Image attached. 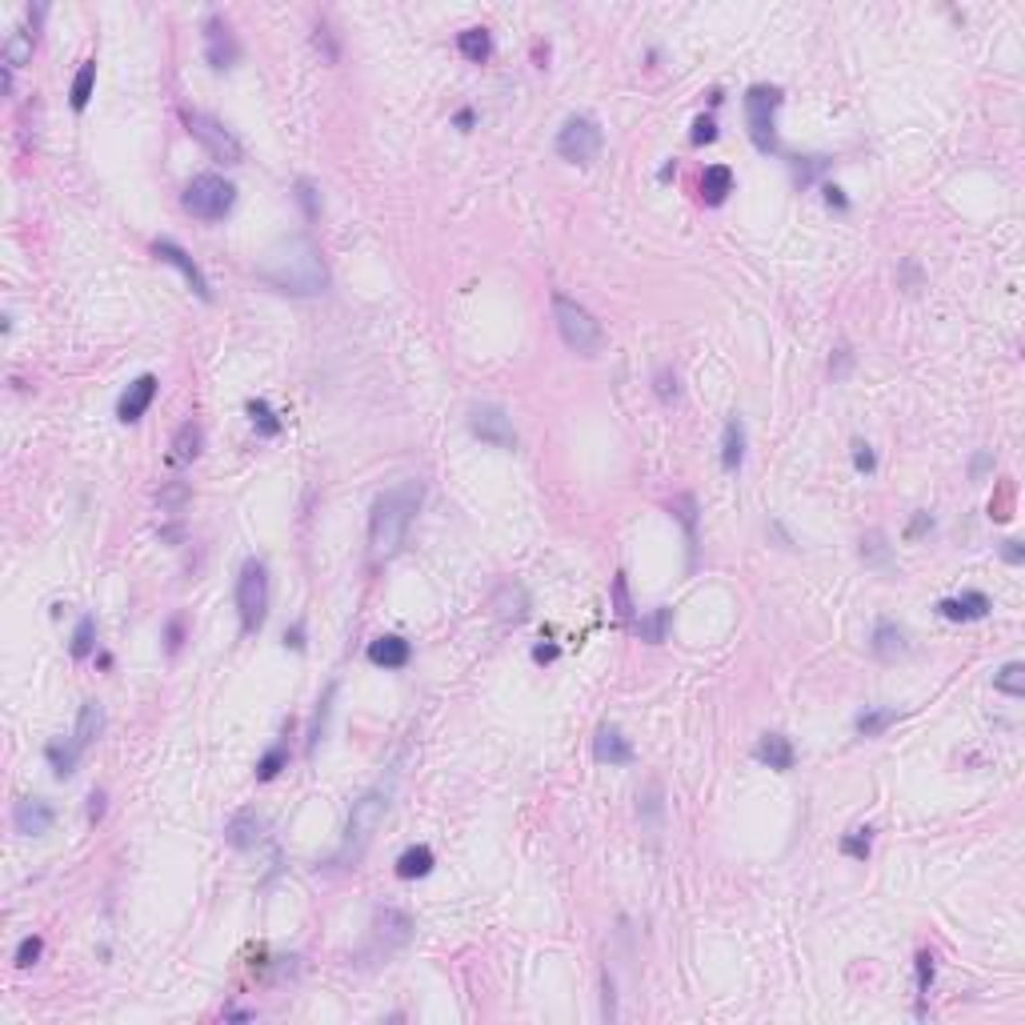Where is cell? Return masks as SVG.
Returning <instances> with one entry per match:
<instances>
[{
	"label": "cell",
	"mask_w": 1025,
	"mask_h": 1025,
	"mask_svg": "<svg viewBox=\"0 0 1025 1025\" xmlns=\"http://www.w3.org/2000/svg\"><path fill=\"white\" fill-rule=\"evenodd\" d=\"M152 253H157V256H161V261H165V265H172V269H177L180 277L188 281V289H193V292H196V297H201V300H213L209 277H204V273H201V265H196L193 256H188L185 248L177 245V240H165V237H161V240H152Z\"/></svg>",
	"instance_id": "cell-12"
},
{
	"label": "cell",
	"mask_w": 1025,
	"mask_h": 1025,
	"mask_svg": "<svg viewBox=\"0 0 1025 1025\" xmlns=\"http://www.w3.org/2000/svg\"><path fill=\"white\" fill-rule=\"evenodd\" d=\"M777 109H781V89L777 84H753L745 92V125L749 136L761 152H777Z\"/></svg>",
	"instance_id": "cell-7"
},
{
	"label": "cell",
	"mask_w": 1025,
	"mask_h": 1025,
	"mask_svg": "<svg viewBox=\"0 0 1025 1025\" xmlns=\"http://www.w3.org/2000/svg\"><path fill=\"white\" fill-rule=\"evenodd\" d=\"M40 950H45V942H40L37 934H32V937H24V942L16 945V958H13V961H16V969H29V966H37V961H40Z\"/></svg>",
	"instance_id": "cell-41"
},
{
	"label": "cell",
	"mask_w": 1025,
	"mask_h": 1025,
	"mask_svg": "<svg viewBox=\"0 0 1025 1025\" xmlns=\"http://www.w3.org/2000/svg\"><path fill=\"white\" fill-rule=\"evenodd\" d=\"M869 649H873L877 661H898V657H906V649H909L906 629H901L898 621H890V617H882V621L873 625V641H869Z\"/></svg>",
	"instance_id": "cell-19"
},
{
	"label": "cell",
	"mask_w": 1025,
	"mask_h": 1025,
	"mask_svg": "<svg viewBox=\"0 0 1025 1025\" xmlns=\"http://www.w3.org/2000/svg\"><path fill=\"white\" fill-rule=\"evenodd\" d=\"M605 1021H613L617 1018V1005H613V977H605Z\"/></svg>",
	"instance_id": "cell-52"
},
{
	"label": "cell",
	"mask_w": 1025,
	"mask_h": 1025,
	"mask_svg": "<svg viewBox=\"0 0 1025 1025\" xmlns=\"http://www.w3.org/2000/svg\"><path fill=\"white\" fill-rule=\"evenodd\" d=\"M256 277L265 281L273 292L285 297H321L329 289V269H325L321 248L313 245V237H285L261 256Z\"/></svg>",
	"instance_id": "cell-1"
},
{
	"label": "cell",
	"mask_w": 1025,
	"mask_h": 1025,
	"mask_svg": "<svg viewBox=\"0 0 1025 1025\" xmlns=\"http://www.w3.org/2000/svg\"><path fill=\"white\" fill-rule=\"evenodd\" d=\"M613 597H617V617H621V621H633V601H629L625 577H617V581H613Z\"/></svg>",
	"instance_id": "cell-45"
},
{
	"label": "cell",
	"mask_w": 1025,
	"mask_h": 1025,
	"mask_svg": "<svg viewBox=\"0 0 1025 1025\" xmlns=\"http://www.w3.org/2000/svg\"><path fill=\"white\" fill-rule=\"evenodd\" d=\"M285 765H289V745H285V741H277V745H273L269 753L256 761V781H273L281 769H285Z\"/></svg>",
	"instance_id": "cell-35"
},
{
	"label": "cell",
	"mask_w": 1025,
	"mask_h": 1025,
	"mask_svg": "<svg viewBox=\"0 0 1025 1025\" xmlns=\"http://www.w3.org/2000/svg\"><path fill=\"white\" fill-rule=\"evenodd\" d=\"M533 657H537V661H553V657H557V645H537V649H533Z\"/></svg>",
	"instance_id": "cell-56"
},
{
	"label": "cell",
	"mask_w": 1025,
	"mask_h": 1025,
	"mask_svg": "<svg viewBox=\"0 0 1025 1025\" xmlns=\"http://www.w3.org/2000/svg\"><path fill=\"white\" fill-rule=\"evenodd\" d=\"M689 141H693V144H713V141H717V120H713V117H697Z\"/></svg>",
	"instance_id": "cell-44"
},
{
	"label": "cell",
	"mask_w": 1025,
	"mask_h": 1025,
	"mask_svg": "<svg viewBox=\"0 0 1025 1025\" xmlns=\"http://www.w3.org/2000/svg\"><path fill=\"white\" fill-rule=\"evenodd\" d=\"M1002 557H1005L1010 565H1021V561H1025V553H1021L1018 541H1005V545H1002Z\"/></svg>",
	"instance_id": "cell-51"
},
{
	"label": "cell",
	"mask_w": 1025,
	"mask_h": 1025,
	"mask_svg": "<svg viewBox=\"0 0 1025 1025\" xmlns=\"http://www.w3.org/2000/svg\"><path fill=\"white\" fill-rule=\"evenodd\" d=\"M105 817V789H92L89 797V821H100Z\"/></svg>",
	"instance_id": "cell-49"
},
{
	"label": "cell",
	"mask_w": 1025,
	"mask_h": 1025,
	"mask_svg": "<svg viewBox=\"0 0 1025 1025\" xmlns=\"http://www.w3.org/2000/svg\"><path fill=\"white\" fill-rule=\"evenodd\" d=\"M601 144H605V136H601V125L593 117H569L561 125V133H557V157L569 161V165H593L601 152Z\"/></svg>",
	"instance_id": "cell-8"
},
{
	"label": "cell",
	"mask_w": 1025,
	"mask_h": 1025,
	"mask_svg": "<svg viewBox=\"0 0 1025 1025\" xmlns=\"http://www.w3.org/2000/svg\"><path fill=\"white\" fill-rule=\"evenodd\" d=\"M741 461H745V425H741V417H729L725 433H721V465L729 473H737Z\"/></svg>",
	"instance_id": "cell-25"
},
{
	"label": "cell",
	"mask_w": 1025,
	"mask_h": 1025,
	"mask_svg": "<svg viewBox=\"0 0 1025 1025\" xmlns=\"http://www.w3.org/2000/svg\"><path fill=\"white\" fill-rule=\"evenodd\" d=\"M409 657H413V645L404 641V637H397V633H385V637H377V641L369 645V661L381 665V669H404V665H409Z\"/></svg>",
	"instance_id": "cell-22"
},
{
	"label": "cell",
	"mask_w": 1025,
	"mask_h": 1025,
	"mask_svg": "<svg viewBox=\"0 0 1025 1025\" xmlns=\"http://www.w3.org/2000/svg\"><path fill=\"white\" fill-rule=\"evenodd\" d=\"M986 465H989V453H977V456H973V473H981Z\"/></svg>",
	"instance_id": "cell-57"
},
{
	"label": "cell",
	"mask_w": 1025,
	"mask_h": 1025,
	"mask_svg": "<svg viewBox=\"0 0 1025 1025\" xmlns=\"http://www.w3.org/2000/svg\"><path fill=\"white\" fill-rule=\"evenodd\" d=\"M157 501H161V509H165V513L185 509V501H188V485H180V481H169V485L157 493Z\"/></svg>",
	"instance_id": "cell-39"
},
{
	"label": "cell",
	"mask_w": 1025,
	"mask_h": 1025,
	"mask_svg": "<svg viewBox=\"0 0 1025 1025\" xmlns=\"http://www.w3.org/2000/svg\"><path fill=\"white\" fill-rule=\"evenodd\" d=\"M898 717H901L898 709H865V713L857 717V734H861V737H882Z\"/></svg>",
	"instance_id": "cell-32"
},
{
	"label": "cell",
	"mask_w": 1025,
	"mask_h": 1025,
	"mask_svg": "<svg viewBox=\"0 0 1025 1025\" xmlns=\"http://www.w3.org/2000/svg\"><path fill=\"white\" fill-rule=\"evenodd\" d=\"M45 757H48V765H53L56 777H73L76 761H81V753L73 749V741H48V745H45Z\"/></svg>",
	"instance_id": "cell-30"
},
{
	"label": "cell",
	"mask_w": 1025,
	"mask_h": 1025,
	"mask_svg": "<svg viewBox=\"0 0 1025 1025\" xmlns=\"http://www.w3.org/2000/svg\"><path fill=\"white\" fill-rule=\"evenodd\" d=\"M92 645H97V621L84 613L81 621H76V629H73V657L84 661L92 653Z\"/></svg>",
	"instance_id": "cell-36"
},
{
	"label": "cell",
	"mask_w": 1025,
	"mask_h": 1025,
	"mask_svg": "<svg viewBox=\"0 0 1025 1025\" xmlns=\"http://www.w3.org/2000/svg\"><path fill=\"white\" fill-rule=\"evenodd\" d=\"M32 48H37L32 32H29V29H13V32L4 37V48H0V56H4V65L16 73V68H24V65L32 60Z\"/></svg>",
	"instance_id": "cell-27"
},
{
	"label": "cell",
	"mask_w": 1025,
	"mask_h": 1025,
	"mask_svg": "<svg viewBox=\"0 0 1025 1025\" xmlns=\"http://www.w3.org/2000/svg\"><path fill=\"white\" fill-rule=\"evenodd\" d=\"M593 757L601 765H629L633 761V745L617 725H601L597 737H593Z\"/></svg>",
	"instance_id": "cell-17"
},
{
	"label": "cell",
	"mask_w": 1025,
	"mask_h": 1025,
	"mask_svg": "<svg viewBox=\"0 0 1025 1025\" xmlns=\"http://www.w3.org/2000/svg\"><path fill=\"white\" fill-rule=\"evenodd\" d=\"M869 833H873V830H854L849 838H841V854H849V857H869Z\"/></svg>",
	"instance_id": "cell-43"
},
{
	"label": "cell",
	"mask_w": 1025,
	"mask_h": 1025,
	"mask_svg": "<svg viewBox=\"0 0 1025 1025\" xmlns=\"http://www.w3.org/2000/svg\"><path fill=\"white\" fill-rule=\"evenodd\" d=\"M180 204H185L188 217L209 221V225H213V221H225L232 213V204H237V188H232L225 177H217V172H201V177L188 180Z\"/></svg>",
	"instance_id": "cell-5"
},
{
	"label": "cell",
	"mask_w": 1025,
	"mask_h": 1025,
	"mask_svg": "<svg viewBox=\"0 0 1025 1025\" xmlns=\"http://www.w3.org/2000/svg\"><path fill=\"white\" fill-rule=\"evenodd\" d=\"M317 48H325V60H337V45H333V37H329V29H317Z\"/></svg>",
	"instance_id": "cell-50"
},
{
	"label": "cell",
	"mask_w": 1025,
	"mask_h": 1025,
	"mask_svg": "<svg viewBox=\"0 0 1025 1025\" xmlns=\"http://www.w3.org/2000/svg\"><path fill=\"white\" fill-rule=\"evenodd\" d=\"M637 633H641V641H649V645L665 641V633H669V609H665V605L649 609V617L637 625Z\"/></svg>",
	"instance_id": "cell-34"
},
{
	"label": "cell",
	"mask_w": 1025,
	"mask_h": 1025,
	"mask_svg": "<svg viewBox=\"0 0 1025 1025\" xmlns=\"http://www.w3.org/2000/svg\"><path fill=\"white\" fill-rule=\"evenodd\" d=\"M825 165H830L825 157H809V165H797V180H801V185H809V180H813Z\"/></svg>",
	"instance_id": "cell-48"
},
{
	"label": "cell",
	"mask_w": 1025,
	"mask_h": 1025,
	"mask_svg": "<svg viewBox=\"0 0 1025 1025\" xmlns=\"http://www.w3.org/2000/svg\"><path fill=\"white\" fill-rule=\"evenodd\" d=\"M297 201H300V209H305L308 221L321 217V196H317V185H313V180H297Z\"/></svg>",
	"instance_id": "cell-40"
},
{
	"label": "cell",
	"mask_w": 1025,
	"mask_h": 1025,
	"mask_svg": "<svg viewBox=\"0 0 1025 1025\" xmlns=\"http://www.w3.org/2000/svg\"><path fill=\"white\" fill-rule=\"evenodd\" d=\"M469 429L473 437H481L485 445L493 449H517V429H513V417L501 409V404H473L469 409Z\"/></svg>",
	"instance_id": "cell-10"
},
{
	"label": "cell",
	"mask_w": 1025,
	"mask_h": 1025,
	"mask_svg": "<svg viewBox=\"0 0 1025 1025\" xmlns=\"http://www.w3.org/2000/svg\"><path fill=\"white\" fill-rule=\"evenodd\" d=\"M185 125H188V133H193V141H201V149L209 152L213 161H221V165H240V161H245V149H240V141L229 133L225 125H221L217 117H209V113H185Z\"/></svg>",
	"instance_id": "cell-9"
},
{
	"label": "cell",
	"mask_w": 1025,
	"mask_h": 1025,
	"mask_svg": "<svg viewBox=\"0 0 1025 1025\" xmlns=\"http://www.w3.org/2000/svg\"><path fill=\"white\" fill-rule=\"evenodd\" d=\"M934 953H917V997L925 1002L929 989H934Z\"/></svg>",
	"instance_id": "cell-42"
},
{
	"label": "cell",
	"mask_w": 1025,
	"mask_h": 1025,
	"mask_svg": "<svg viewBox=\"0 0 1025 1025\" xmlns=\"http://www.w3.org/2000/svg\"><path fill=\"white\" fill-rule=\"evenodd\" d=\"M854 465H857V473H873L877 469V456H873V449H869L865 441H854Z\"/></svg>",
	"instance_id": "cell-46"
},
{
	"label": "cell",
	"mask_w": 1025,
	"mask_h": 1025,
	"mask_svg": "<svg viewBox=\"0 0 1025 1025\" xmlns=\"http://www.w3.org/2000/svg\"><path fill=\"white\" fill-rule=\"evenodd\" d=\"M225 841L232 849H253L256 841H261V817H256V809H237V813L229 817Z\"/></svg>",
	"instance_id": "cell-24"
},
{
	"label": "cell",
	"mask_w": 1025,
	"mask_h": 1025,
	"mask_svg": "<svg viewBox=\"0 0 1025 1025\" xmlns=\"http://www.w3.org/2000/svg\"><path fill=\"white\" fill-rule=\"evenodd\" d=\"M53 821H56V809L48 805L45 797H24V801H16V809H13V825H16V833H24V838L48 833Z\"/></svg>",
	"instance_id": "cell-14"
},
{
	"label": "cell",
	"mask_w": 1025,
	"mask_h": 1025,
	"mask_svg": "<svg viewBox=\"0 0 1025 1025\" xmlns=\"http://www.w3.org/2000/svg\"><path fill=\"white\" fill-rule=\"evenodd\" d=\"M994 689L1005 697H1025V665L1021 661H1010V665H1002L994 673Z\"/></svg>",
	"instance_id": "cell-31"
},
{
	"label": "cell",
	"mask_w": 1025,
	"mask_h": 1025,
	"mask_svg": "<svg viewBox=\"0 0 1025 1025\" xmlns=\"http://www.w3.org/2000/svg\"><path fill=\"white\" fill-rule=\"evenodd\" d=\"M861 557H865V565H877V569L890 565V545H885L882 533H865L861 537Z\"/></svg>",
	"instance_id": "cell-37"
},
{
	"label": "cell",
	"mask_w": 1025,
	"mask_h": 1025,
	"mask_svg": "<svg viewBox=\"0 0 1025 1025\" xmlns=\"http://www.w3.org/2000/svg\"><path fill=\"white\" fill-rule=\"evenodd\" d=\"M825 201H830V209H846V196H841V188H825Z\"/></svg>",
	"instance_id": "cell-53"
},
{
	"label": "cell",
	"mask_w": 1025,
	"mask_h": 1025,
	"mask_svg": "<svg viewBox=\"0 0 1025 1025\" xmlns=\"http://www.w3.org/2000/svg\"><path fill=\"white\" fill-rule=\"evenodd\" d=\"M92 84H97V65H92V60H84V65L76 68V76H73V109H76V113L89 105Z\"/></svg>",
	"instance_id": "cell-33"
},
{
	"label": "cell",
	"mask_w": 1025,
	"mask_h": 1025,
	"mask_svg": "<svg viewBox=\"0 0 1025 1025\" xmlns=\"http://www.w3.org/2000/svg\"><path fill=\"white\" fill-rule=\"evenodd\" d=\"M734 193V172L725 165H709L701 177V196L705 204H725V196Z\"/></svg>",
	"instance_id": "cell-28"
},
{
	"label": "cell",
	"mask_w": 1025,
	"mask_h": 1025,
	"mask_svg": "<svg viewBox=\"0 0 1025 1025\" xmlns=\"http://www.w3.org/2000/svg\"><path fill=\"white\" fill-rule=\"evenodd\" d=\"M657 397H661V401H673V397H677V377L669 373V369H661V373H657Z\"/></svg>",
	"instance_id": "cell-47"
},
{
	"label": "cell",
	"mask_w": 1025,
	"mask_h": 1025,
	"mask_svg": "<svg viewBox=\"0 0 1025 1025\" xmlns=\"http://www.w3.org/2000/svg\"><path fill=\"white\" fill-rule=\"evenodd\" d=\"M201 449H204V429L196 425V421H185V425L172 433V441H169V461L172 465H188V461L201 456Z\"/></svg>",
	"instance_id": "cell-23"
},
{
	"label": "cell",
	"mask_w": 1025,
	"mask_h": 1025,
	"mask_svg": "<svg viewBox=\"0 0 1025 1025\" xmlns=\"http://www.w3.org/2000/svg\"><path fill=\"white\" fill-rule=\"evenodd\" d=\"M389 805H393V786H385V781H381V786H373L369 794H360V801H352L349 825H344V841L337 849L341 865H349V861H357L360 854H365V846L373 841V833L381 830Z\"/></svg>",
	"instance_id": "cell-3"
},
{
	"label": "cell",
	"mask_w": 1025,
	"mask_h": 1025,
	"mask_svg": "<svg viewBox=\"0 0 1025 1025\" xmlns=\"http://www.w3.org/2000/svg\"><path fill=\"white\" fill-rule=\"evenodd\" d=\"M456 48H461V56L469 65H481V60H489V53H493V37L485 29H465L456 37Z\"/></svg>",
	"instance_id": "cell-29"
},
{
	"label": "cell",
	"mask_w": 1025,
	"mask_h": 1025,
	"mask_svg": "<svg viewBox=\"0 0 1025 1025\" xmlns=\"http://www.w3.org/2000/svg\"><path fill=\"white\" fill-rule=\"evenodd\" d=\"M493 617H497L501 625H521L525 617H529V593H525V585L505 581L501 589H497V597H493Z\"/></svg>",
	"instance_id": "cell-16"
},
{
	"label": "cell",
	"mask_w": 1025,
	"mask_h": 1025,
	"mask_svg": "<svg viewBox=\"0 0 1025 1025\" xmlns=\"http://www.w3.org/2000/svg\"><path fill=\"white\" fill-rule=\"evenodd\" d=\"M433 849L429 846H409L404 854L397 857V877H404V882H417V877H429L433 873Z\"/></svg>",
	"instance_id": "cell-26"
},
{
	"label": "cell",
	"mask_w": 1025,
	"mask_h": 1025,
	"mask_svg": "<svg viewBox=\"0 0 1025 1025\" xmlns=\"http://www.w3.org/2000/svg\"><path fill=\"white\" fill-rule=\"evenodd\" d=\"M989 609H994V605H989V597H986V593H977V589L961 593V597L937 601V613H942L945 621H981Z\"/></svg>",
	"instance_id": "cell-18"
},
{
	"label": "cell",
	"mask_w": 1025,
	"mask_h": 1025,
	"mask_svg": "<svg viewBox=\"0 0 1025 1025\" xmlns=\"http://www.w3.org/2000/svg\"><path fill=\"white\" fill-rule=\"evenodd\" d=\"M285 645H292V649H305V629H292V633H285Z\"/></svg>",
	"instance_id": "cell-55"
},
{
	"label": "cell",
	"mask_w": 1025,
	"mask_h": 1025,
	"mask_svg": "<svg viewBox=\"0 0 1025 1025\" xmlns=\"http://www.w3.org/2000/svg\"><path fill=\"white\" fill-rule=\"evenodd\" d=\"M157 389H161V381H157V377H152V373L136 377V381L128 385L125 393H120V401H117V417L125 421V425H133V421H141L144 413H149L152 397H157Z\"/></svg>",
	"instance_id": "cell-15"
},
{
	"label": "cell",
	"mask_w": 1025,
	"mask_h": 1025,
	"mask_svg": "<svg viewBox=\"0 0 1025 1025\" xmlns=\"http://www.w3.org/2000/svg\"><path fill=\"white\" fill-rule=\"evenodd\" d=\"M925 529H934V517H929V513H921L917 521L909 525V533H913V537H917V533H925Z\"/></svg>",
	"instance_id": "cell-54"
},
{
	"label": "cell",
	"mask_w": 1025,
	"mask_h": 1025,
	"mask_svg": "<svg viewBox=\"0 0 1025 1025\" xmlns=\"http://www.w3.org/2000/svg\"><path fill=\"white\" fill-rule=\"evenodd\" d=\"M237 613H240V633H256L265 625V613H269V569L265 561L248 557L240 565L237 577Z\"/></svg>",
	"instance_id": "cell-6"
},
{
	"label": "cell",
	"mask_w": 1025,
	"mask_h": 1025,
	"mask_svg": "<svg viewBox=\"0 0 1025 1025\" xmlns=\"http://www.w3.org/2000/svg\"><path fill=\"white\" fill-rule=\"evenodd\" d=\"M204 60H209L217 73H225V68H232L240 60V45H237V37H232L225 16H209V21H204Z\"/></svg>",
	"instance_id": "cell-11"
},
{
	"label": "cell",
	"mask_w": 1025,
	"mask_h": 1025,
	"mask_svg": "<svg viewBox=\"0 0 1025 1025\" xmlns=\"http://www.w3.org/2000/svg\"><path fill=\"white\" fill-rule=\"evenodd\" d=\"M373 937H377V945H381L385 953L401 950V945L413 942V917H409V913H401V909H377Z\"/></svg>",
	"instance_id": "cell-13"
},
{
	"label": "cell",
	"mask_w": 1025,
	"mask_h": 1025,
	"mask_svg": "<svg viewBox=\"0 0 1025 1025\" xmlns=\"http://www.w3.org/2000/svg\"><path fill=\"white\" fill-rule=\"evenodd\" d=\"M421 497H425L421 481H401V485L385 489L373 501V509H369V549H373L377 561H389V557L401 553L413 517L421 509Z\"/></svg>",
	"instance_id": "cell-2"
},
{
	"label": "cell",
	"mask_w": 1025,
	"mask_h": 1025,
	"mask_svg": "<svg viewBox=\"0 0 1025 1025\" xmlns=\"http://www.w3.org/2000/svg\"><path fill=\"white\" fill-rule=\"evenodd\" d=\"M553 321H557V333H561L565 349L577 352V357H597V352L605 349V329H601V321L585 305H577L573 297H565V292L553 297Z\"/></svg>",
	"instance_id": "cell-4"
},
{
	"label": "cell",
	"mask_w": 1025,
	"mask_h": 1025,
	"mask_svg": "<svg viewBox=\"0 0 1025 1025\" xmlns=\"http://www.w3.org/2000/svg\"><path fill=\"white\" fill-rule=\"evenodd\" d=\"M757 761L761 765H769V769H777V773H789L797 765V749H794V741H789L786 734H765L761 741H757Z\"/></svg>",
	"instance_id": "cell-20"
},
{
	"label": "cell",
	"mask_w": 1025,
	"mask_h": 1025,
	"mask_svg": "<svg viewBox=\"0 0 1025 1025\" xmlns=\"http://www.w3.org/2000/svg\"><path fill=\"white\" fill-rule=\"evenodd\" d=\"M100 734H105V705L100 701H84L81 713H76V725H73V749L76 753H84V749L92 745Z\"/></svg>",
	"instance_id": "cell-21"
},
{
	"label": "cell",
	"mask_w": 1025,
	"mask_h": 1025,
	"mask_svg": "<svg viewBox=\"0 0 1025 1025\" xmlns=\"http://www.w3.org/2000/svg\"><path fill=\"white\" fill-rule=\"evenodd\" d=\"M248 417H253V425H256V433H261V437H277L281 433V421L273 417V409L265 401H248Z\"/></svg>",
	"instance_id": "cell-38"
}]
</instances>
